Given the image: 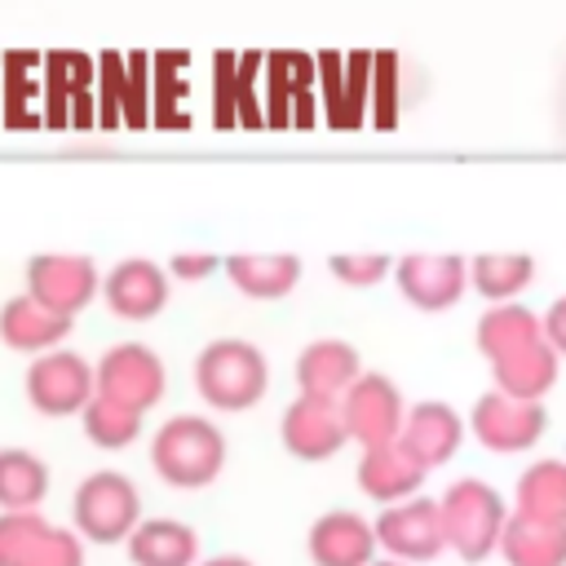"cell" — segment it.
Here are the masks:
<instances>
[{"mask_svg":"<svg viewBox=\"0 0 566 566\" xmlns=\"http://www.w3.org/2000/svg\"><path fill=\"white\" fill-rule=\"evenodd\" d=\"M531 279H535V261L526 252H482L469 261V287H478L495 305L513 301L522 287H531Z\"/></svg>","mask_w":566,"mask_h":566,"instance_id":"obj_26","label":"cell"},{"mask_svg":"<svg viewBox=\"0 0 566 566\" xmlns=\"http://www.w3.org/2000/svg\"><path fill=\"white\" fill-rule=\"evenodd\" d=\"M424 464L402 447V442H385V447H363V460H358V486L367 500L376 504H398V500H411L424 482Z\"/></svg>","mask_w":566,"mask_h":566,"instance_id":"obj_15","label":"cell"},{"mask_svg":"<svg viewBox=\"0 0 566 566\" xmlns=\"http://www.w3.org/2000/svg\"><path fill=\"white\" fill-rule=\"evenodd\" d=\"M97 292L102 274L84 252H35L27 261V296L62 318H75Z\"/></svg>","mask_w":566,"mask_h":566,"instance_id":"obj_5","label":"cell"},{"mask_svg":"<svg viewBox=\"0 0 566 566\" xmlns=\"http://www.w3.org/2000/svg\"><path fill=\"white\" fill-rule=\"evenodd\" d=\"M80 416H84L88 442H93V447H106V451H119V447H128V442L142 433V411L119 407V402H111V398H102V394H93V402H88Z\"/></svg>","mask_w":566,"mask_h":566,"instance_id":"obj_27","label":"cell"},{"mask_svg":"<svg viewBox=\"0 0 566 566\" xmlns=\"http://www.w3.org/2000/svg\"><path fill=\"white\" fill-rule=\"evenodd\" d=\"M71 517H75V535L93 539V544H119L137 531L142 522V495L137 486L115 473V469H97L75 486L71 500Z\"/></svg>","mask_w":566,"mask_h":566,"instance_id":"obj_4","label":"cell"},{"mask_svg":"<svg viewBox=\"0 0 566 566\" xmlns=\"http://www.w3.org/2000/svg\"><path fill=\"white\" fill-rule=\"evenodd\" d=\"M469 429L473 438L486 447V451H500V455H513V451H526L544 438L548 429V411L539 402H522V398H509L500 389L482 394L469 411Z\"/></svg>","mask_w":566,"mask_h":566,"instance_id":"obj_10","label":"cell"},{"mask_svg":"<svg viewBox=\"0 0 566 566\" xmlns=\"http://www.w3.org/2000/svg\"><path fill=\"white\" fill-rule=\"evenodd\" d=\"M327 270L345 283V287H371L389 274V256L385 252H336L327 261Z\"/></svg>","mask_w":566,"mask_h":566,"instance_id":"obj_30","label":"cell"},{"mask_svg":"<svg viewBox=\"0 0 566 566\" xmlns=\"http://www.w3.org/2000/svg\"><path fill=\"white\" fill-rule=\"evenodd\" d=\"M221 265H226L230 283L256 301L287 296L301 283V256L296 252H234Z\"/></svg>","mask_w":566,"mask_h":566,"instance_id":"obj_20","label":"cell"},{"mask_svg":"<svg viewBox=\"0 0 566 566\" xmlns=\"http://www.w3.org/2000/svg\"><path fill=\"white\" fill-rule=\"evenodd\" d=\"M199 566H252V562H248V557H230V553H226V557H208V562H199Z\"/></svg>","mask_w":566,"mask_h":566,"instance_id":"obj_33","label":"cell"},{"mask_svg":"<svg viewBox=\"0 0 566 566\" xmlns=\"http://www.w3.org/2000/svg\"><path fill=\"white\" fill-rule=\"evenodd\" d=\"M124 544L133 566H199V535L177 517H142Z\"/></svg>","mask_w":566,"mask_h":566,"instance_id":"obj_19","label":"cell"},{"mask_svg":"<svg viewBox=\"0 0 566 566\" xmlns=\"http://www.w3.org/2000/svg\"><path fill=\"white\" fill-rule=\"evenodd\" d=\"M495 553L509 566H566V526L509 513Z\"/></svg>","mask_w":566,"mask_h":566,"instance_id":"obj_22","label":"cell"},{"mask_svg":"<svg viewBox=\"0 0 566 566\" xmlns=\"http://www.w3.org/2000/svg\"><path fill=\"white\" fill-rule=\"evenodd\" d=\"M102 296H106V305H111L115 318L146 323V318H155L168 305V270H159L146 256H128V261H119V265L106 270Z\"/></svg>","mask_w":566,"mask_h":566,"instance_id":"obj_13","label":"cell"},{"mask_svg":"<svg viewBox=\"0 0 566 566\" xmlns=\"http://www.w3.org/2000/svg\"><path fill=\"white\" fill-rule=\"evenodd\" d=\"M217 265H221V261H217L212 252H172L168 274L181 279V283H199V279H208Z\"/></svg>","mask_w":566,"mask_h":566,"instance_id":"obj_31","label":"cell"},{"mask_svg":"<svg viewBox=\"0 0 566 566\" xmlns=\"http://www.w3.org/2000/svg\"><path fill=\"white\" fill-rule=\"evenodd\" d=\"M513 513L566 526V460H535L513 491Z\"/></svg>","mask_w":566,"mask_h":566,"instance_id":"obj_23","label":"cell"},{"mask_svg":"<svg viewBox=\"0 0 566 566\" xmlns=\"http://www.w3.org/2000/svg\"><path fill=\"white\" fill-rule=\"evenodd\" d=\"M40 526H44V517L35 509L31 513H0V566H22Z\"/></svg>","mask_w":566,"mask_h":566,"instance_id":"obj_29","label":"cell"},{"mask_svg":"<svg viewBox=\"0 0 566 566\" xmlns=\"http://www.w3.org/2000/svg\"><path fill=\"white\" fill-rule=\"evenodd\" d=\"M371 526H376V544H380L394 562H407V566L433 562V557L447 548L442 509H438V500H424V495L385 504Z\"/></svg>","mask_w":566,"mask_h":566,"instance_id":"obj_7","label":"cell"},{"mask_svg":"<svg viewBox=\"0 0 566 566\" xmlns=\"http://www.w3.org/2000/svg\"><path fill=\"white\" fill-rule=\"evenodd\" d=\"M270 385V363L252 340L221 336L199 349L195 358V389L208 407L217 411H248L265 398Z\"/></svg>","mask_w":566,"mask_h":566,"instance_id":"obj_1","label":"cell"},{"mask_svg":"<svg viewBox=\"0 0 566 566\" xmlns=\"http://www.w3.org/2000/svg\"><path fill=\"white\" fill-rule=\"evenodd\" d=\"M394 279H398V292L424 310V314H438V310H451L464 287H469V261L455 256V252H407L394 261Z\"/></svg>","mask_w":566,"mask_h":566,"instance_id":"obj_11","label":"cell"},{"mask_svg":"<svg viewBox=\"0 0 566 566\" xmlns=\"http://www.w3.org/2000/svg\"><path fill=\"white\" fill-rule=\"evenodd\" d=\"M340 416H345V433L358 447H385L398 442L402 420H407V402L398 394V385L380 371H363L345 398H340Z\"/></svg>","mask_w":566,"mask_h":566,"instance_id":"obj_8","label":"cell"},{"mask_svg":"<svg viewBox=\"0 0 566 566\" xmlns=\"http://www.w3.org/2000/svg\"><path fill=\"white\" fill-rule=\"evenodd\" d=\"M371 566H407V562H394V557H376Z\"/></svg>","mask_w":566,"mask_h":566,"instance_id":"obj_34","label":"cell"},{"mask_svg":"<svg viewBox=\"0 0 566 566\" xmlns=\"http://www.w3.org/2000/svg\"><path fill=\"white\" fill-rule=\"evenodd\" d=\"M279 433H283V447L296 460H327V455H336L349 442L340 402H332V398H305V394L283 411Z\"/></svg>","mask_w":566,"mask_h":566,"instance_id":"obj_12","label":"cell"},{"mask_svg":"<svg viewBox=\"0 0 566 566\" xmlns=\"http://www.w3.org/2000/svg\"><path fill=\"white\" fill-rule=\"evenodd\" d=\"M544 340H548L557 354H566V296H557V301L548 305V314H544Z\"/></svg>","mask_w":566,"mask_h":566,"instance_id":"obj_32","label":"cell"},{"mask_svg":"<svg viewBox=\"0 0 566 566\" xmlns=\"http://www.w3.org/2000/svg\"><path fill=\"white\" fill-rule=\"evenodd\" d=\"M442 509V531H447V548L460 562H486L500 548L509 509L500 500L495 486H486L482 478H460L447 486V495L438 500Z\"/></svg>","mask_w":566,"mask_h":566,"instance_id":"obj_3","label":"cell"},{"mask_svg":"<svg viewBox=\"0 0 566 566\" xmlns=\"http://www.w3.org/2000/svg\"><path fill=\"white\" fill-rule=\"evenodd\" d=\"M531 340H544V318L531 314L526 305L504 301V305H491L478 318V349L491 363L504 358V354H513V349H522V345H531Z\"/></svg>","mask_w":566,"mask_h":566,"instance_id":"obj_25","label":"cell"},{"mask_svg":"<svg viewBox=\"0 0 566 566\" xmlns=\"http://www.w3.org/2000/svg\"><path fill=\"white\" fill-rule=\"evenodd\" d=\"M49 495V464L27 447H0V513H31Z\"/></svg>","mask_w":566,"mask_h":566,"instance_id":"obj_24","label":"cell"},{"mask_svg":"<svg viewBox=\"0 0 566 566\" xmlns=\"http://www.w3.org/2000/svg\"><path fill=\"white\" fill-rule=\"evenodd\" d=\"M150 464L168 486H208L226 464V438L203 416H172L150 438Z\"/></svg>","mask_w":566,"mask_h":566,"instance_id":"obj_2","label":"cell"},{"mask_svg":"<svg viewBox=\"0 0 566 566\" xmlns=\"http://www.w3.org/2000/svg\"><path fill=\"white\" fill-rule=\"evenodd\" d=\"M460 438H464V424H460L455 407H447V402H416V407H407V420H402V433H398V442L424 469L447 464L460 451Z\"/></svg>","mask_w":566,"mask_h":566,"instance_id":"obj_17","label":"cell"},{"mask_svg":"<svg viewBox=\"0 0 566 566\" xmlns=\"http://www.w3.org/2000/svg\"><path fill=\"white\" fill-rule=\"evenodd\" d=\"M71 323L75 318H62V314L44 310L27 292L22 296H9L0 305V340L9 349H18V354H49V349H57L71 336Z\"/></svg>","mask_w":566,"mask_h":566,"instance_id":"obj_18","label":"cell"},{"mask_svg":"<svg viewBox=\"0 0 566 566\" xmlns=\"http://www.w3.org/2000/svg\"><path fill=\"white\" fill-rule=\"evenodd\" d=\"M97 394L119 402V407H133V411H150L159 398H164V385H168V371L159 363V354L150 345H137V340H124V345H111L97 367Z\"/></svg>","mask_w":566,"mask_h":566,"instance_id":"obj_6","label":"cell"},{"mask_svg":"<svg viewBox=\"0 0 566 566\" xmlns=\"http://www.w3.org/2000/svg\"><path fill=\"white\" fill-rule=\"evenodd\" d=\"M557 358L562 354L548 340H531V345H522V349H513V354L491 363L495 389L509 394V398H522V402H539L557 380Z\"/></svg>","mask_w":566,"mask_h":566,"instance_id":"obj_21","label":"cell"},{"mask_svg":"<svg viewBox=\"0 0 566 566\" xmlns=\"http://www.w3.org/2000/svg\"><path fill=\"white\" fill-rule=\"evenodd\" d=\"M363 376V363H358V349L349 340H310L296 358V385L305 398H332L340 402L345 389Z\"/></svg>","mask_w":566,"mask_h":566,"instance_id":"obj_16","label":"cell"},{"mask_svg":"<svg viewBox=\"0 0 566 566\" xmlns=\"http://www.w3.org/2000/svg\"><path fill=\"white\" fill-rule=\"evenodd\" d=\"M22 566H84V539L75 531H66V526L44 522L40 535L31 539Z\"/></svg>","mask_w":566,"mask_h":566,"instance_id":"obj_28","label":"cell"},{"mask_svg":"<svg viewBox=\"0 0 566 566\" xmlns=\"http://www.w3.org/2000/svg\"><path fill=\"white\" fill-rule=\"evenodd\" d=\"M93 394H97V376H93L88 358H80L75 349L35 354V363L27 367V398L44 416L84 411L93 402Z\"/></svg>","mask_w":566,"mask_h":566,"instance_id":"obj_9","label":"cell"},{"mask_svg":"<svg viewBox=\"0 0 566 566\" xmlns=\"http://www.w3.org/2000/svg\"><path fill=\"white\" fill-rule=\"evenodd\" d=\"M310 562L314 566H371L380 544H376V526L349 509L323 513L310 526Z\"/></svg>","mask_w":566,"mask_h":566,"instance_id":"obj_14","label":"cell"}]
</instances>
